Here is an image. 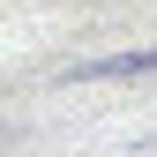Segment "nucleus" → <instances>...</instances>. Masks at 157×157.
Instances as JSON below:
<instances>
[{
	"label": "nucleus",
	"instance_id": "f257e3e1",
	"mask_svg": "<svg viewBox=\"0 0 157 157\" xmlns=\"http://www.w3.org/2000/svg\"><path fill=\"white\" fill-rule=\"evenodd\" d=\"M142 75H157V45H150V52H105V60H82L75 82H142Z\"/></svg>",
	"mask_w": 157,
	"mask_h": 157
}]
</instances>
